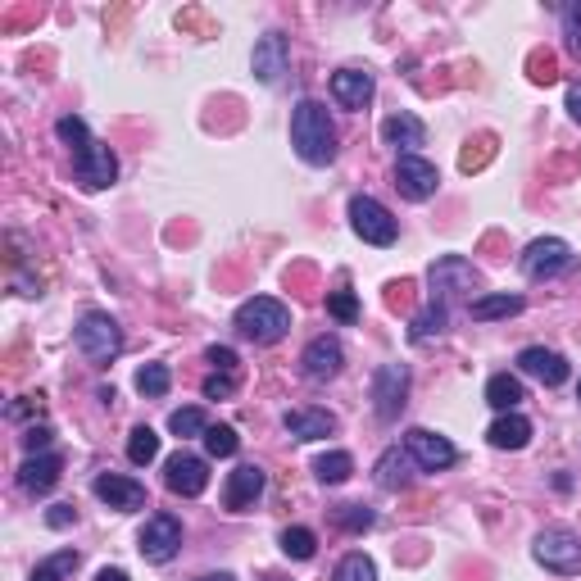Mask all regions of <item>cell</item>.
Masks as SVG:
<instances>
[{
	"instance_id": "cell-1",
	"label": "cell",
	"mask_w": 581,
	"mask_h": 581,
	"mask_svg": "<svg viewBox=\"0 0 581 581\" xmlns=\"http://www.w3.org/2000/svg\"><path fill=\"white\" fill-rule=\"evenodd\" d=\"M291 146L305 164H332L336 159V128L327 119L323 100H300L296 114H291Z\"/></svg>"
},
{
	"instance_id": "cell-2",
	"label": "cell",
	"mask_w": 581,
	"mask_h": 581,
	"mask_svg": "<svg viewBox=\"0 0 581 581\" xmlns=\"http://www.w3.org/2000/svg\"><path fill=\"white\" fill-rule=\"evenodd\" d=\"M237 332L255 345H273L291 332V309L273 296H255L237 309Z\"/></svg>"
},
{
	"instance_id": "cell-3",
	"label": "cell",
	"mask_w": 581,
	"mask_h": 581,
	"mask_svg": "<svg viewBox=\"0 0 581 581\" xmlns=\"http://www.w3.org/2000/svg\"><path fill=\"white\" fill-rule=\"evenodd\" d=\"M532 554L550 572H559V577H577L581 572V536L568 532V527H545V532L536 536Z\"/></svg>"
},
{
	"instance_id": "cell-4",
	"label": "cell",
	"mask_w": 581,
	"mask_h": 581,
	"mask_svg": "<svg viewBox=\"0 0 581 581\" xmlns=\"http://www.w3.org/2000/svg\"><path fill=\"white\" fill-rule=\"evenodd\" d=\"M73 341H78V350L91 359V364H109V359L123 350V332L109 314H82Z\"/></svg>"
},
{
	"instance_id": "cell-5",
	"label": "cell",
	"mask_w": 581,
	"mask_h": 581,
	"mask_svg": "<svg viewBox=\"0 0 581 581\" xmlns=\"http://www.w3.org/2000/svg\"><path fill=\"white\" fill-rule=\"evenodd\" d=\"M350 227H355L368 246H391V241L400 237V223L391 218V209H386L382 200H373V196L350 200Z\"/></svg>"
},
{
	"instance_id": "cell-6",
	"label": "cell",
	"mask_w": 581,
	"mask_h": 581,
	"mask_svg": "<svg viewBox=\"0 0 581 581\" xmlns=\"http://www.w3.org/2000/svg\"><path fill=\"white\" fill-rule=\"evenodd\" d=\"M137 550H141V559H146V563L178 559V550H182V522L173 518V513H155V518L141 527Z\"/></svg>"
},
{
	"instance_id": "cell-7",
	"label": "cell",
	"mask_w": 581,
	"mask_h": 581,
	"mask_svg": "<svg viewBox=\"0 0 581 581\" xmlns=\"http://www.w3.org/2000/svg\"><path fill=\"white\" fill-rule=\"evenodd\" d=\"M409 404V368L404 364H382L373 377V409L382 423H395Z\"/></svg>"
},
{
	"instance_id": "cell-8",
	"label": "cell",
	"mask_w": 581,
	"mask_h": 581,
	"mask_svg": "<svg viewBox=\"0 0 581 581\" xmlns=\"http://www.w3.org/2000/svg\"><path fill=\"white\" fill-rule=\"evenodd\" d=\"M73 173H78V182L87 191H105L109 182L119 178V159H114V150L105 146V141H96L91 137L87 146L73 155Z\"/></svg>"
},
{
	"instance_id": "cell-9",
	"label": "cell",
	"mask_w": 581,
	"mask_h": 581,
	"mask_svg": "<svg viewBox=\"0 0 581 581\" xmlns=\"http://www.w3.org/2000/svg\"><path fill=\"white\" fill-rule=\"evenodd\" d=\"M563 268H572V250H568V241H559V237H541L522 250V273L532 277V282L559 277Z\"/></svg>"
},
{
	"instance_id": "cell-10",
	"label": "cell",
	"mask_w": 581,
	"mask_h": 581,
	"mask_svg": "<svg viewBox=\"0 0 581 581\" xmlns=\"http://www.w3.org/2000/svg\"><path fill=\"white\" fill-rule=\"evenodd\" d=\"M404 450L414 454V463L423 468V473H441V468H450V463L459 459V450H454L441 432H432V427H414V432H404Z\"/></svg>"
},
{
	"instance_id": "cell-11",
	"label": "cell",
	"mask_w": 581,
	"mask_h": 581,
	"mask_svg": "<svg viewBox=\"0 0 581 581\" xmlns=\"http://www.w3.org/2000/svg\"><path fill=\"white\" fill-rule=\"evenodd\" d=\"M395 187L409 200H432L436 187H441V173L423 155H400V164H395Z\"/></svg>"
},
{
	"instance_id": "cell-12",
	"label": "cell",
	"mask_w": 581,
	"mask_h": 581,
	"mask_svg": "<svg viewBox=\"0 0 581 581\" xmlns=\"http://www.w3.org/2000/svg\"><path fill=\"white\" fill-rule=\"evenodd\" d=\"M164 482H168V491L173 495H200L209 486V463L200 459V454H173V459L164 463Z\"/></svg>"
},
{
	"instance_id": "cell-13",
	"label": "cell",
	"mask_w": 581,
	"mask_h": 581,
	"mask_svg": "<svg viewBox=\"0 0 581 581\" xmlns=\"http://www.w3.org/2000/svg\"><path fill=\"white\" fill-rule=\"evenodd\" d=\"M300 364H305L309 382H332V377L341 373V364H345V350H341V341H336V336H314V341L305 345Z\"/></svg>"
},
{
	"instance_id": "cell-14",
	"label": "cell",
	"mask_w": 581,
	"mask_h": 581,
	"mask_svg": "<svg viewBox=\"0 0 581 581\" xmlns=\"http://www.w3.org/2000/svg\"><path fill=\"white\" fill-rule=\"evenodd\" d=\"M473 286H477V273H473L468 259L445 255V259H436V264H432V291L441 296V305L450 296H459V291H473Z\"/></svg>"
},
{
	"instance_id": "cell-15",
	"label": "cell",
	"mask_w": 581,
	"mask_h": 581,
	"mask_svg": "<svg viewBox=\"0 0 581 581\" xmlns=\"http://www.w3.org/2000/svg\"><path fill=\"white\" fill-rule=\"evenodd\" d=\"M91 491H96V500H105L109 509H119V513H132L146 504V486L132 482V477H119V473H100Z\"/></svg>"
},
{
	"instance_id": "cell-16",
	"label": "cell",
	"mask_w": 581,
	"mask_h": 581,
	"mask_svg": "<svg viewBox=\"0 0 581 581\" xmlns=\"http://www.w3.org/2000/svg\"><path fill=\"white\" fill-rule=\"evenodd\" d=\"M518 368L527 377H536V382H545V386L568 382V359H563L559 350H545V345H527V350L518 355Z\"/></svg>"
},
{
	"instance_id": "cell-17",
	"label": "cell",
	"mask_w": 581,
	"mask_h": 581,
	"mask_svg": "<svg viewBox=\"0 0 581 581\" xmlns=\"http://www.w3.org/2000/svg\"><path fill=\"white\" fill-rule=\"evenodd\" d=\"M259 495H264V468H255V463H241L237 473L227 477V486H223V504L232 513H246Z\"/></svg>"
},
{
	"instance_id": "cell-18",
	"label": "cell",
	"mask_w": 581,
	"mask_h": 581,
	"mask_svg": "<svg viewBox=\"0 0 581 581\" xmlns=\"http://www.w3.org/2000/svg\"><path fill=\"white\" fill-rule=\"evenodd\" d=\"M282 427L296 441H323V436L336 432V418L327 409H314V404H300V409H286L282 414Z\"/></svg>"
},
{
	"instance_id": "cell-19",
	"label": "cell",
	"mask_w": 581,
	"mask_h": 581,
	"mask_svg": "<svg viewBox=\"0 0 581 581\" xmlns=\"http://www.w3.org/2000/svg\"><path fill=\"white\" fill-rule=\"evenodd\" d=\"M60 473H64L60 454H28V459H23V468H19V486L28 495H46L50 486L60 482Z\"/></svg>"
},
{
	"instance_id": "cell-20",
	"label": "cell",
	"mask_w": 581,
	"mask_h": 581,
	"mask_svg": "<svg viewBox=\"0 0 581 581\" xmlns=\"http://www.w3.org/2000/svg\"><path fill=\"white\" fill-rule=\"evenodd\" d=\"M250 69H255V78L264 82V87H273L277 78L286 73V37L282 32H268V37L255 41V60H250Z\"/></svg>"
},
{
	"instance_id": "cell-21",
	"label": "cell",
	"mask_w": 581,
	"mask_h": 581,
	"mask_svg": "<svg viewBox=\"0 0 581 581\" xmlns=\"http://www.w3.org/2000/svg\"><path fill=\"white\" fill-rule=\"evenodd\" d=\"M382 141L414 155L418 146H427V128H423V119H414V114H404L400 109V114H386L382 119Z\"/></svg>"
},
{
	"instance_id": "cell-22",
	"label": "cell",
	"mask_w": 581,
	"mask_h": 581,
	"mask_svg": "<svg viewBox=\"0 0 581 581\" xmlns=\"http://www.w3.org/2000/svg\"><path fill=\"white\" fill-rule=\"evenodd\" d=\"M332 96L341 109H364L373 100V73H359V69L332 73Z\"/></svg>"
},
{
	"instance_id": "cell-23",
	"label": "cell",
	"mask_w": 581,
	"mask_h": 581,
	"mask_svg": "<svg viewBox=\"0 0 581 581\" xmlns=\"http://www.w3.org/2000/svg\"><path fill=\"white\" fill-rule=\"evenodd\" d=\"M414 454L409 450H386L382 459H377V486L382 491H409L414 486Z\"/></svg>"
},
{
	"instance_id": "cell-24",
	"label": "cell",
	"mask_w": 581,
	"mask_h": 581,
	"mask_svg": "<svg viewBox=\"0 0 581 581\" xmlns=\"http://www.w3.org/2000/svg\"><path fill=\"white\" fill-rule=\"evenodd\" d=\"M486 441H491L495 450H522V445L532 441V423L522 414H500L491 423V432H486Z\"/></svg>"
},
{
	"instance_id": "cell-25",
	"label": "cell",
	"mask_w": 581,
	"mask_h": 581,
	"mask_svg": "<svg viewBox=\"0 0 581 581\" xmlns=\"http://www.w3.org/2000/svg\"><path fill=\"white\" fill-rule=\"evenodd\" d=\"M486 404L500 409V414H513V409L522 404V382L513 373H495L491 382H486Z\"/></svg>"
},
{
	"instance_id": "cell-26",
	"label": "cell",
	"mask_w": 581,
	"mask_h": 581,
	"mask_svg": "<svg viewBox=\"0 0 581 581\" xmlns=\"http://www.w3.org/2000/svg\"><path fill=\"white\" fill-rule=\"evenodd\" d=\"M350 473H355V459L345 450H332V454H323V459L314 463V477L323 486H341V482H350Z\"/></svg>"
},
{
	"instance_id": "cell-27",
	"label": "cell",
	"mask_w": 581,
	"mask_h": 581,
	"mask_svg": "<svg viewBox=\"0 0 581 581\" xmlns=\"http://www.w3.org/2000/svg\"><path fill=\"white\" fill-rule=\"evenodd\" d=\"M468 314L477 323H491V318H509V314H522V296H482L468 305Z\"/></svg>"
},
{
	"instance_id": "cell-28",
	"label": "cell",
	"mask_w": 581,
	"mask_h": 581,
	"mask_svg": "<svg viewBox=\"0 0 581 581\" xmlns=\"http://www.w3.org/2000/svg\"><path fill=\"white\" fill-rule=\"evenodd\" d=\"M128 459L141 463V468L159 459V436H155V427H132V436H128Z\"/></svg>"
},
{
	"instance_id": "cell-29",
	"label": "cell",
	"mask_w": 581,
	"mask_h": 581,
	"mask_svg": "<svg viewBox=\"0 0 581 581\" xmlns=\"http://www.w3.org/2000/svg\"><path fill=\"white\" fill-rule=\"evenodd\" d=\"M441 332H445V305H441V300H432V305L409 323V341H427V336H441Z\"/></svg>"
},
{
	"instance_id": "cell-30",
	"label": "cell",
	"mask_w": 581,
	"mask_h": 581,
	"mask_svg": "<svg viewBox=\"0 0 581 581\" xmlns=\"http://www.w3.org/2000/svg\"><path fill=\"white\" fill-rule=\"evenodd\" d=\"M332 581H377V568H373V559L368 554H345L341 563H336V572H332Z\"/></svg>"
},
{
	"instance_id": "cell-31",
	"label": "cell",
	"mask_w": 581,
	"mask_h": 581,
	"mask_svg": "<svg viewBox=\"0 0 581 581\" xmlns=\"http://www.w3.org/2000/svg\"><path fill=\"white\" fill-rule=\"evenodd\" d=\"M168 386H173V373H168L164 364H146V368H137V391H141V395L159 400V395H168Z\"/></svg>"
},
{
	"instance_id": "cell-32",
	"label": "cell",
	"mask_w": 581,
	"mask_h": 581,
	"mask_svg": "<svg viewBox=\"0 0 581 581\" xmlns=\"http://www.w3.org/2000/svg\"><path fill=\"white\" fill-rule=\"evenodd\" d=\"M314 550H318V541H314L309 527H286V532H282V554H286V559H314Z\"/></svg>"
},
{
	"instance_id": "cell-33",
	"label": "cell",
	"mask_w": 581,
	"mask_h": 581,
	"mask_svg": "<svg viewBox=\"0 0 581 581\" xmlns=\"http://www.w3.org/2000/svg\"><path fill=\"white\" fill-rule=\"evenodd\" d=\"M168 432L187 441V436H205L209 423H205V414H200V409H173V418H168Z\"/></svg>"
},
{
	"instance_id": "cell-34",
	"label": "cell",
	"mask_w": 581,
	"mask_h": 581,
	"mask_svg": "<svg viewBox=\"0 0 581 581\" xmlns=\"http://www.w3.org/2000/svg\"><path fill=\"white\" fill-rule=\"evenodd\" d=\"M205 450L214 454V459H232V454L241 450V436L232 432V427L218 423V427H209V432H205Z\"/></svg>"
},
{
	"instance_id": "cell-35",
	"label": "cell",
	"mask_w": 581,
	"mask_h": 581,
	"mask_svg": "<svg viewBox=\"0 0 581 581\" xmlns=\"http://www.w3.org/2000/svg\"><path fill=\"white\" fill-rule=\"evenodd\" d=\"M78 568V554L73 550H60L55 559H46V563H37V572H32V581H64L69 572Z\"/></svg>"
},
{
	"instance_id": "cell-36",
	"label": "cell",
	"mask_w": 581,
	"mask_h": 581,
	"mask_svg": "<svg viewBox=\"0 0 581 581\" xmlns=\"http://www.w3.org/2000/svg\"><path fill=\"white\" fill-rule=\"evenodd\" d=\"M55 132H60V141H64V146H73V155H78V150H82V146H87V141H91L87 123H82L78 114H64V119L55 123Z\"/></svg>"
},
{
	"instance_id": "cell-37",
	"label": "cell",
	"mask_w": 581,
	"mask_h": 581,
	"mask_svg": "<svg viewBox=\"0 0 581 581\" xmlns=\"http://www.w3.org/2000/svg\"><path fill=\"white\" fill-rule=\"evenodd\" d=\"M336 527H345V532H368L373 527V509H364V504H341L336 509Z\"/></svg>"
},
{
	"instance_id": "cell-38",
	"label": "cell",
	"mask_w": 581,
	"mask_h": 581,
	"mask_svg": "<svg viewBox=\"0 0 581 581\" xmlns=\"http://www.w3.org/2000/svg\"><path fill=\"white\" fill-rule=\"evenodd\" d=\"M327 314L341 318V323H355V318H359V300H355V291H332V296H327Z\"/></svg>"
},
{
	"instance_id": "cell-39",
	"label": "cell",
	"mask_w": 581,
	"mask_h": 581,
	"mask_svg": "<svg viewBox=\"0 0 581 581\" xmlns=\"http://www.w3.org/2000/svg\"><path fill=\"white\" fill-rule=\"evenodd\" d=\"M232 395H237V377H232V373L205 377V400H232Z\"/></svg>"
},
{
	"instance_id": "cell-40",
	"label": "cell",
	"mask_w": 581,
	"mask_h": 581,
	"mask_svg": "<svg viewBox=\"0 0 581 581\" xmlns=\"http://www.w3.org/2000/svg\"><path fill=\"white\" fill-rule=\"evenodd\" d=\"M205 359L214 364V373H232V377H237V350H232V345H209Z\"/></svg>"
},
{
	"instance_id": "cell-41",
	"label": "cell",
	"mask_w": 581,
	"mask_h": 581,
	"mask_svg": "<svg viewBox=\"0 0 581 581\" xmlns=\"http://www.w3.org/2000/svg\"><path fill=\"white\" fill-rule=\"evenodd\" d=\"M46 445H50V427H28V432H23V450L28 454L46 450Z\"/></svg>"
},
{
	"instance_id": "cell-42",
	"label": "cell",
	"mask_w": 581,
	"mask_h": 581,
	"mask_svg": "<svg viewBox=\"0 0 581 581\" xmlns=\"http://www.w3.org/2000/svg\"><path fill=\"white\" fill-rule=\"evenodd\" d=\"M563 19H568V41L581 50V5H568V10H563Z\"/></svg>"
},
{
	"instance_id": "cell-43",
	"label": "cell",
	"mask_w": 581,
	"mask_h": 581,
	"mask_svg": "<svg viewBox=\"0 0 581 581\" xmlns=\"http://www.w3.org/2000/svg\"><path fill=\"white\" fill-rule=\"evenodd\" d=\"M73 518H78V513H73V509H69V504H55V509H50V513H46V522H50V527H69V522H73Z\"/></svg>"
},
{
	"instance_id": "cell-44",
	"label": "cell",
	"mask_w": 581,
	"mask_h": 581,
	"mask_svg": "<svg viewBox=\"0 0 581 581\" xmlns=\"http://www.w3.org/2000/svg\"><path fill=\"white\" fill-rule=\"evenodd\" d=\"M568 114L581 123V82H572V87H568Z\"/></svg>"
},
{
	"instance_id": "cell-45",
	"label": "cell",
	"mask_w": 581,
	"mask_h": 581,
	"mask_svg": "<svg viewBox=\"0 0 581 581\" xmlns=\"http://www.w3.org/2000/svg\"><path fill=\"white\" fill-rule=\"evenodd\" d=\"M96 581H128V572H123V568H100Z\"/></svg>"
},
{
	"instance_id": "cell-46",
	"label": "cell",
	"mask_w": 581,
	"mask_h": 581,
	"mask_svg": "<svg viewBox=\"0 0 581 581\" xmlns=\"http://www.w3.org/2000/svg\"><path fill=\"white\" fill-rule=\"evenodd\" d=\"M200 581H232L227 572H209V577H200Z\"/></svg>"
},
{
	"instance_id": "cell-47",
	"label": "cell",
	"mask_w": 581,
	"mask_h": 581,
	"mask_svg": "<svg viewBox=\"0 0 581 581\" xmlns=\"http://www.w3.org/2000/svg\"><path fill=\"white\" fill-rule=\"evenodd\" d=\"M577 400H581V382H577Z\"/></svg>"
},
{
	"instance_id": "cell-48",
	"label": "cell",
	"mask_w": 581,
	"mask_h": 581,
	"mask_svg": "<svg viewBox=\"0 0 581 581\" xmlns=\"http://www.w3.org/2000/svg\"><path fill=\"white\" fill-rule=\"evenodd\" d=\"M264 581H282V577H264Z\"/></svg>"
}]
</instances>
